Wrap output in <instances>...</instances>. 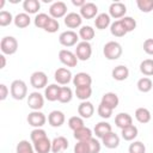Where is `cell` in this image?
<instances>
[{"mask_svg":"<svg viewBox=\"0 0 153 153\" xmlns=\"http://www.w3.org/2000/svg\"><path fill=\"white\" fill-rule=\"evenodd\" d=\"M110 32L115 37H123L127 33V31H126L124 26L122 25L121 20H115L114 23H111V25H110Z\"/></svg>","mask_w":153,"mask_h":153,"instance_id":"cell-33","label":"cell"},{"mask_svg":"<svg viewBox=\"0 0 153 153\" xmlns=\"http://www.w3.org/2000/svg\"><path fill=\"white\" fill-rule=\"evenodd\" d=\"M14 18L12 17V13L8 11H1L0 12V26H7L10 25Z\"/></svg>","mask_w":153,"mask_h":153,"instance_id":"cell-46","label":"cell"},{"mask_svg":"<svg viewBox=\"0 0 153 153\" xmlns=\"http://www.w3.org/2000/svg\"><path fill=\"white\" fill-rule=\"evenodd\" d=\"M102 143H103L106 148H110V149L117 148L118 145H120V136H118L116 133L110 131L109 134H106V135L102 139Z\"/></svg>","mask_w":153,"mask_h":153,"instance_id":"cell-18","label":"cell"},{"mask_svg":"<svg viewBox=\"0 0 153 153\" xmlns=\"http://www.w3.org/2000/svg\"><path fill=\"white\" fill-rule=\"evenodd\" d=\"M60 88L61 86H59L57 84H50L45 87L44 90V97L49 102H55L59 99V93H60Z\"/></svg>","mask_w":153,"mask_h":153,"instance_id":"cell-20","label":"cell"},{"mask_svg":"<svg viewBox=\"0 0 153 153\" xmlns=\"http://www.w3.org/2000/svg\"><path fill=\"white\" fill-rule=\"evenodd\" d=\"M23 8L25 11V13L27 14H35L39 11L41 8V4L38 0H25L23 2Z\"/></svg>","mask_w":153,"mask_h":153,"instance_id":"cell-29","label":"cell"},{"mask_svg":"<svg viewBox=\"0 0 153 153\" xmlns=\"http://www.w3.org/2000/svg\"><path fill=\"white\" fill-rule=\"evenodd\" d=\"M65 120H66L65 114H63L62 111H60V110H54V111H51V112L48 115V122H49V124H50L51 127H54V128L61 127V126L65 123Z\"/></svg>","mask_w":153,"mask_h":153,"instance_id":"cell-13","label":"cell"},{"mask_svg":"<svg viewBox=\"0 0 153 153\" xmlns=\"http://www.w3.org/2000/svg\"><path fill=\"white\" fill-rule=\"evenodd\" d=\"M112 109L111 108H109L108 105H105V104H103V103H99V105H98V109H97V112H98V115L102 117V118H110L111 117V115H112Z\"/></svg>","mask_w":153,"mask_h":153,"instance_id":"cell-45","label":"cell"},{"mask_svg":"<svg viewBox=\"0 0 153 153\" xmlns=\"http://www.w3.org/2000/svg\"><path fill=\"white\" fill-rule=\"evenodd\" d=\"M74 153H90V146L87 141H78L74 146Z\"/></svg>","mask_w":153,"mask_h":153,"instance_id":"cell-47","label":"cell"},{"mask_svg":"<svg viewBox=\"0 0 153 153\" xmlns=\"http://www.w3.org/2000/svg\"><path fill=\"white\" fill-rule=\"evenodd\" d=\"M75 55H76L78 60L87 61L92 55V47H91L90 42H85V41L79 42L75 48Z\"/></svg>","mask_w":153,"mask_h":153,"instance_id":"cell-4","label":"cell"},{"mask_svg":"<svg viewBox=\"0 0 153 153\" xmlns=\"http://www.w3.org/2000/svg\"><path fill=\"white\" fill-rule=\"evenodd\" d=\"M93 112H94V106L88 100L81 102L79 104V106H78V114L82 118H91L92 115H93Z\"/></svg>","mask_w":153,"mask_h":153,"instance_id":"cell-17","label":"cell"},{"mask_svg":"<svg viewBox=\"0 0 153 153\" xmlns=\"http://www.w3.org/2000/svg\"><path fill=\"white\" fill-rule=\"evenodd\" d=\"M136 5L143 13H149L153 11V0H136Z\"/></svg>","mask_w":153,"mask_h":153,"instance_id":"cell-41","label":"cell"},{"mask_svg":"<svg viewBox=\"0 0 153 153\" xmlns=\"http://www.w3.org/2000/svg\"><path fill=\"white\" fill-rule=\"evenodd\" d=\"M94 25L98 30H104L109 25H111V17L109 16V13H105V12L99 13L94 19Z\"/></svg>","mask_w":153,"mask_h":153,"instance_id":"cell-25","label":"cell"},{"mask_svg":"<svg viewBox=\"0 0 153 153\" xmlns=\"http://www.w3.org/2000/svg\"><path fill=\"white\" fill-rule=\"evenodd\" d=\"M135 118L140 123H148L151 121V112L147 108H137L135 110Z\"/></svg>","mask_w":153,"mask_h":153,"instance_id":"cell-30","label":"cell"},{"mask_svg":"<svg viewBox=\"0 0 153 153\" xmlns=\"http://www.w3.org/2000/svg\"><path fill=\"white\" fill-rule=\"evenodd\" d=\"M50 18H51V17L48 16L47 13H38V14H36V17H35V19H33L35 26H36V27H39V29H44Z\"/></svg>","mask_w":153,"mask_h":153,"instance_id":"cell-39","label":"cell"},{"mask_svg":"<svg viewBox=\"0 0 153 153\" xmlns=\"http://www.w3.org/2000/svg\"><path fill=\"white\" fill-rule=\"evenodd\" d=\"M140 72L146 75L151 76L153 75V59H146L140 63Z\"/></svg>","mask_w":153,"mask_h":153,"instance_id":"cell-38","label":"cell"},{"mask_svg":"<svg viewBox=\"0 0 153 153\" xmlns=\"http://www.w3.org/2000/svg\"><path fill=\"white\" fill-rule=\"evenodd\" d=\"M72 4L74 5V6H76V7H82L85 4H86V1L85 0H72Z\"/></svg>","mask_w":153,"mask_h":153,"instance_id":"cell-52","label":"cell"},{"mask_svg":"<svg viewBox=\"0 0 153 153\" xmlns=\"http://www.w3.org/2000/svg\"><path fill=\"white\" fill-rule=\"evenodd\" d=\"M143 50L148 55H153V38H147L143 42Z\"/></svg>","mask_w":153,"mask_h":153,"instance_id":"cell-50","label":"cell"},{"mask_svg":"<svg viewBox=\"0 0 153 153\" xmlns=\"http://www.w3.org/2000/svg\"><path fill=\"white\" fill-rule=\"evenodd\" d=\"M68 148V140L65 136H56L51 141V152L53 153H60Z\"/></svg>","mask_w":153,"mask_h":153,"instance_id":"cell-19","label":"cell"},{"mask_svg":"<svg viewBox=\"0 0 153 153\" xmlns=\"http://www.w3.org/2000/svg\"><path fill=\"white\" fill-rule=\"evenodd\" d=\"M16 153H36V151L27 140H22L16 147Z\"/></svg>","mask_w":153,"mask_h":153,"instance_id":"cell-37","label":"cell"},{"mask_svg":"<svg viewBox=\"0 0 153 153\" xmlns=\"http://www.w3.org/2000/svg\"><path fill=\"white\" fill-rule=\"evenodd\" d=\"M81 23H82V17L80 16V13L69 12L65 17V24L69 29H76L81 25Z\"/></svg>","mask_w":153,"mask_h":153,"instance_id":"cell-15","label":"cell"},{"mask_svg":"<svg viewBox=\"0 0 153 153\" xmlns=\"http://www.w3.org/2000/svg\"><path fill=\"white\" fill-rule=\"evenodd\" d=\"M8 93H10V90L7 88V86L5 84H1L0 85V100H5Z\"/></svg>","mask_w":153,"mask_h":153,"instance_id":"cell-51","label":"cell"},{"mask_svg":"<svg viewBox=\"0 0 153 153\" xmlns=\"http://www.w3.org/2000/svg\"><path fill=\"white\" fill-rule=\"evenodd\" d=\"M10 91H11L12 98H14L16 100H23L27 96V86H26L25 81H23L20 79H16L12 81Z\"/></svg>","mask_w":153,"mask_h":153,"instance_id":"cell-2","label":"cell"},{"mask_svg":"<svg viewBox=\"0 0 153 153\" xmlns=\"http://www.w3.org/2000/svg\"><path fill=\"white\" fill-rule=\"evenodd\" d=\"M120 20H121L122 25L124 26V29H126L127 33H128V32H130V31H133V30H135V27H136V20H135L133 17L126 16V17H123V18H122V19H120Z\"/></svg>","mask_w":153,"mask_h":153,"instance_id":"cell-40","label":"cell"},{"mask_svg":"<svg viewBox=\"0 0 153 153\" xmlns=\"http://www.w3.org/2000/svg\"><path fill=\"white\" fill-rule=\"evenodd\" d=\"M122 45L116 41H109L103 48V54L108 60H117L122 55Z\"/></svg>","mask_w":153,"mask_h":153,"instance_id":"cell-1","label":"cell"},{"mask_svg":"<svg viewBox=\"0 0 153 153\" xmlns=\"http://www.w3.org/2000/svg\"><path fill=\"white\" fill-rule=\"evenodd\" d=\"M115 124L120 129H123V128H127V127H129V126L133 124V118L127 112H120L115 117Z\"/></svg>","mask_w":153,"mask_h":153,"instance_id":"cell-21","label":"cell"},{"mask_svg":"<svg viewBox=\"0 0 153 153\" xmlns=\"http://www.w3.org/2000/svg\"><path fill=\"white\" fill-rule=\"evenodd\" d=\"M136 86H137V90H139L140 92L147 93V92H149V91L152 90L153 82H152V80H151L148 76H143V78H141V79L137 80Z\"/></svg>","mask_w":153,"mask_h":153,"instance_id":"cell-34","label":"cell"},{"mask_svg":"<svg viewBox=\"0 0 153 153\" xmlns=\"http://www.w3.org/2000/svg\"><path fill=\"white\" fill-rule=\"evenodd\" d=\"M36 153H49L51 151V141L48 137H44L33 143Z\"/></svg>","mask_w":153,"mask_h":153,"instance_id":"cell-27","label":"cell"},{"mask_svg":"<svg viewBox=\"0 0 153 153\" xmlns=\"http://www.w3.org/2000/svg\"><path fill=\"white\" fill-rule=\"evenodd\" d=\"M59 27H60V24H59L57 19L50 18L49 22H48V24H47L45 27H44V31H47V32H49V33H54V32H56V31L59 30Z\"/></svg>","mask_w":153,"mask_h":153,"instance_id":"cell-48","label":"cell"},{"mask_svg":"<svg viewBox=\"0 0 153 153\" xmlns=\"http://www.w3.org/2000/svg\"><path fill=\"white\" fill-rule=\"evenodd\" d=\"M14 25L19 29H24V27H27L31 23V18L27 13L25 12H22V13H18L16 17H14V20H13Z\"/></svg>","mask_w":153,"mask_h":153,"instance_id":"cell-28","label":"cell"},{"mask_svg":"<svg viewBox=\"0 0 153 153\" xmlns=\"http://www.w3.org/2000/svg\"><path fill=\"white\" fill-rule=\"evenodd\" d=\"M79 37L85 41V42H90L93 37H94V29L90 25H84L79 29Z\"/></svg>","mask_w":153,"mask_h":153,"instance_id":"cell-31","label":"cell"},{"mask_svg":"<svg viewBox=\"0 0 153 153\" xmlns=\"http://www.w3.org/2000/svg\"><path fill=\"white\" fill-rule=\"evenodd\" d=\"M100 103L108 105L109 108H111V109L114 110V109L117 108V105H118V103H120V99H118V96H117L115 92H106V93L103 94Z\"/></svg>","mask_w":153,"mask_h":153,"instance_id":"cell-23","label":"cell"},{"mask_svg":"<svg viewBox=\"0 0 153 153\" xmlns=\"http://www.w3.org/2000/svg\"><path fill=\"white\" fill-rule=\"evenodd\" d=\"M73 84L75 87H81V86H91L92 84V78L88 73L85 72H79L73 76Z\"/></svg>","mask_w":153,"mask_h":153,"instance_id":"cell-16","label":"cell"},{"mask_svg":"<svg viewBox=\"0 0 153 153\" xmlns=\"http://www.w3.org/2000/svg\"><path fill=\"white\" fill-rule=\"evenodd\" d=\"M30 84L32 87H35L36 90H41L44 88L48 84V76L44 72L42 71H36L31 74L30 76Z\"/></svg>","mask_w":153,"mask_h":153,"instance_id":"cell-7","label":"cell"},{"mask_svg":"<svg viewBox=\"0 0 153 153\" xmlns=\"http://www.w3.org/2000/svg\"><path fill=\"white\" fill-rule=\"evenodd\" d=\"M73 136L78 141H88L91 137H93L92 136V130L88 127H85V126L79 128V129H76V130H74L73 131Z\"/></svg>","mask_w":153,"mask_h":153,"instance_id":"cell-26","label":"cell"},{"mask_svg":"<svg viewBox=\"0 0 153 153\" xmlns=\"http://www.w3.org/2000/svg\"><path fill=\"white\" fill-rule=\"evenodd\" d=\"M0 49L4 55H13L18 50V41L13 36H5L0 42Z\"/></svg>","mask_w":153,"mask_h":153,"instance_id":"cell-3","label":"cell"},{"mask_svg":"<svg viewBox=\"0 0 153 153\" xmlns=\"http://www.w3.org/2000/svg\"><path fill=\"white\" fill-rule=\"evenodd\" d=\"M45 115L43 112H41L39 110L38 111H31L29 115H27V123L31 126V127H35V128H42L44 124H45Z\"/></svg>","mask_w":153,"mask_h":153,"instance_id":"cell-11","label":"cell"},{"mask_svg":"<svg viewBox=\"0 0 153 153\" xmlns=\"http://www.w3.org/2000/svg\"><path fill=\"white\" fill-rule=\"evenodd\" d=\"M129 153H146V146L141 141H133L128 147Z\"/></svg>","mask_w":153,"mask_h":153,"instance_id":"cell-44","label":"cell"},{"mask_svg":"<svg viewBox=\"0 0 153 153\" xmlns=\"http://www.w3.org/2000/svg\"><path fill=\"white\" fill-rule=\"evenodd\" d=\"M44 137H48V136H47L45 130L42 129V128H35V129L30 133V139H31L32 143H35V142H37V141L44 139Z\"/></svg>","mask_w":153,"mask_h":153,"instance_id":"cell-42","label":"cell"},{"mask_svg":"<svg viewBox=\"0 0 153 153\" xmlns=\"http://www.w3.org/2000/svg\"><path fill=\"white\" fill-rule=\"evenodd\" d=\"M49 14L54 19H59L67 16V5L63 1H55L49 7Z\"/></svg>","mask_w":153,"mask_h":153,"instance_id":"cell-8","label":"cell"},{"mask_svg":"<svg viewBox=\"0 0 153 153\" xmlns=\"http://www.w3.org/2000/svg\"><path fill=\"white\" fill-rule=\"evenodd\" d=\"M88 146H90V153H99L100 152V142L96 139V137H91L88 141Z\"/></svg>","mask_w":153,"mask_h":153,"instance_id":"cell-49","label":"cell"},{"mask_svg":"<svg viewBox=\"0 0 153 153\" xmlns=\"http://www.w3.org/2000/svg\"><path fill=\"white\" fill-rule=\"evenodd\" d=\"M0 60H1V66H0V68L2 69V68H5V66H6V57H5L4 54L0 55Z\"/></svg>","mask_w":153,"mask_h":153,"instance_id":"cell-53","label":"cell"},{"mask_svg":"<svg viewBox=\"0 0 153 153\" xmlns=\"http://www.w3.org/2000/svg\"><path fill=\"white\" fill-rule=\"evenodd\" d=\"M97 13H98V7L93 2H86L80 8V16L85 19H92V18L98 16Z\"/></svg>","mask_w":153,"mask_h":153,"instance_id":"cell-14","label":"cell"},{"mask_svg":"<svg viewBox=\"0 0 153 153\" xmlns=\"http://www.w3.org/2000/svg\"><path fill=\"white\" fill-rule=\"evenodd\" d=\"M27 105L32 111H38L44 105V97L37 91L31 92L27 97Z\"/></svg>","mask_w":153,"mask_h":153,"instance_id":"cell-9","label":"cell"},{"mask_svg":"<svg viewBox=\"0 0 153 153\" xmlns=\"http://www.w3.org/2000/svg\"><path fill=\"white\" fill-rule=\"evenodd\" d=\"M59 60L61 63H63L67 67H76L78 61H79L75 53H73L68 49H61L59 51Z\"/></svg>","mask_w":153,"mask_h":153,"instance_id":"cell-5","label":"cell"},{"mask_svg":"<svg viewBox=\"0 0 153 153\" xmlns=\"http://www.w3.org/2000/svg\"><path fill=\"white\" fill-rule=\"evenodd\" d=\"M92 94V87L91 86H81V87H75V96L81 102L87 100Z\"/></svg>","mask_w":153,"mask_h":153,"instance_id":"cell-35","label":"cell"},{"mask_svg":"<svg viewBox=\"0 0 153 153\" xmlns=\"http://www.w3.org/2000/svg\"><path fill=\"white\" fill-rule=\"evenodd\" d=\"M126 12H127V7L123 2L121 1H116L112 2L109 6V16L111 18L115 19H122L123 17H126Z\"/></svg>","mask_w":153,"mask_h":153,"instance_id":"cell-10","label":"cell"},{"mask_svg":"<svg viewBox=\"0 0 153 153\" xmlns=\"http://www.w3.org/2000/svg\"><path fill=\"white\" fill-rule=\"evenodd\" d=\"M111 75H112V78H114L115 80H117V81H123V80H126V79L129 76V69H128L127 66L120 65V66H116V67L112 69Z\"/></svg>","mask_w":153,"mask_h":153,"instance_id":"cell-22","label":"cell"},{"mask_svg":"<svg viewBox=\"0 0 153 153\" xmlns=\"http://www.w3.org/2000/svg\"><path fill=\"white\" fill-rule=\"evenodd\" d=\"M68 127L74 131L81 127H84V120L82 117L80 116H72L69 120H68Z\"/></svg>","mask_w":153,"mask_h":153,"instance_id":"cell-43","label":"cell"},{"mask_svg":"<svg viewBox=\"0 0 153 153\" xmlns=\"http://www.w3.org/2000/svg\"><path fill=\"white\" fill-rule=\"evenodd\" d=\"M96 136L98 139H103L106 134H109L110 131H112V128H111V124L105 122V121H102V122H98L93 129Z\"/></svg>","mask_w":153,"mask_h":153,"instance_id":"cell-24","label":"cell"},{"mask_svg":"<svg viewBox=\"0 0 153 153\" xmlns=\"http://www.w3.org/2000/svg\"><path fill=\"white\" fill-rule=\"evenodd\" d=\"M78 39H79V35L76 32H74L73 30L63 31L59 36V42L63 47H73V45L78 44Z\"/></svg>","mask_w":153,"mask_h":153,"instance_id":"cell-6","label":"cell"},{"mask_svg":"<svg viewBox=\"0 0 153 153\" xmlns=\"http://www.w3.org/2000/svg\"><path fill=\"white\" fill-rule=\"evenodd\" d=\"M73 98V91L68 86H61L60 93H59V102L60 103H69Z\"/></svg>","mask_w":153,"mask_h":153,"instance_id":"cell-36","label":"cell"},{"mask_svg":"<svg viewBox=\"0 0 153 153\" xmlns=\"http://www.w3.org/2000/svg\"><path fill=\"white\" fill-rule=\"evenodd\" d=\"M72 78H73L72 72L68 68H65V67L57 68L54 73V79L60 85H67L72 80Z\"/></svg>","mask_w":153,"mask_h":153,"instance_id":"cell-12","label":"cell"},{"mask_svg":"<svg viewBox=\"0 0 153 153\" xmlns=\"http://www.w3.org/2000/svg\"><path fill=\"white\" fill-rule=\"evenodd\" d=\"M4 5H5V1H4V0H1V1H0V8H2V7H4Z\"/></svg>","mask_w":153,"mask_h":153,"instance_id":"cell-54","label":"cell"},{"mask_svg":"<svg viewBox=\"0 0 153 153\" xmlns=\"http://www.w3.org/2000/svg\"><path fill=\"white\" fill-rule=\"evenodd\" d=\"M137 133H139V130H137V128H136L134 124H131V126H129V127H127V128L121 129L122 137H123L126 141H133V140L137 136Z\"/></svg>","mask_w":153,"mask_h":153,"instance_id":"cell-32","label":"cell"}]
</instances>
